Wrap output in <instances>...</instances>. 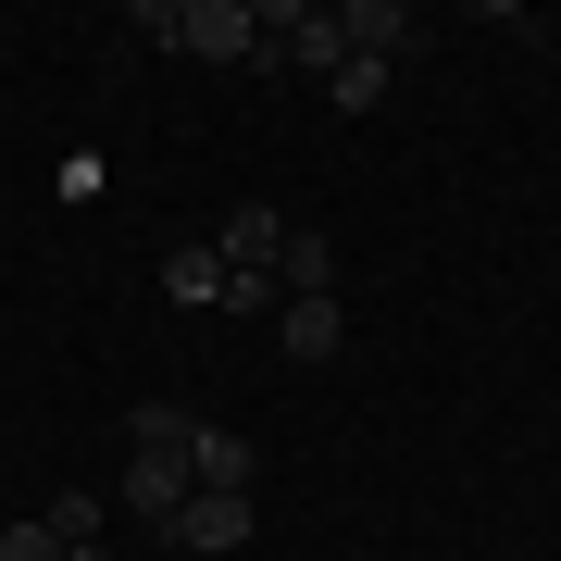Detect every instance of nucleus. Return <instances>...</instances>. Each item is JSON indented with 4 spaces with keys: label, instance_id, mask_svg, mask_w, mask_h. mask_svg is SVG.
Returning <instances> with one entry per match:
<instances>
[{
    "label": "nucleus",
    "instance_id": "obj_8",
    "mask_svg": "<svg viewBox=\"0 0 561 561\" xmlns=\"http://www.w3.org/2000/svg\"><path fill=\"white\" fill-rule=\"evenodd\" d=\"M275 287H287V300H337V238L287 225V250H275Z\"/></svg>",
    "mask_w": 561,
    "mask_h": 561
},
{
    "label": "nucleus",
    "instance_id": "obj_15",
    "mask_svg": "<svg viewBox=\"0 0 561 561\" xmlns=\"http://www.w3.org/2000/svg\"><path fill=\"white\" fill-rule=\"evenodd\" d=\"M62 561H113V549H62Z\"/></svg>",
    "mask_w": 561,
    "mask_h": 561
},
{
    "label": "nucleus",
    "instance_id": "obj_10",
    "mask_svg": "<svg viewBox=\"0 0 561 561\" xmlns=\"http://www.w3.org/2000/svg\"><path fill=\"white\" fill-rule=\"evenodd\" d=\"M187 474H201V486H238V500H250V486H262V449H250V437H225V424H201Z\"/></svg>",
    "mask_w": 561,
    "mask_h": 561
},
{
    "label": "nucleus",
    "instance_id": "obj_13",
    "mask_svg": "<svg viewBox=\"0 0 561 561\" xmlns=\"http://www.w3.org/2000/svg\"><path fill=\"white\" fill-rule=\"evenodd\" d=\"M324 101H337V113H375V101H387V62H362V50H350L337 76H324Z\"/></svg>",
    "mask_w": 561,
    "mask_h": 561
},
{
    "label": "nucleus",
    "instance_id": "obj_5",
    "mask_svg": "<svg viewBox=\"0 0 561 561\" xmlns=\"http://www.w3.org/2000/svg\"><path fill=\"white\" fill-rule=\"evenodd\" d=\"M187 486H201V474H187L175 449H125V512H138L150 537H175V512H187Z\"/></svg>",
    "mask_w": 561,
    "mask_h": 561
},
{
    "label": "nucleus",
    "instance_id": "obj_2",
    "mask_svg": "<svg viewBox=\"0 0 561 561\" xmlns=\"http://www.w3.org/2000/svg\"><path fill=\"white\" fill-rule=\"evenodd\" d=\"M250 62H287V76H337L350 38H337V0H262V50Z\"/></svg>",
    "mask_w": 561,
    "mask_h": 561
},
{
    "label": "nucleus",
    "instance_id": "obj_1",
    "mask_svg": "<svg viewBox=\"0 0 561 561\" xmlns=\"http://www.w3.org/2000/svg\"><path fill=\"white\" fill-rule=\"evenodd\" d=\"M138 38L187 50V62H250L262 50V0H138Z\"/></svg>",
    "mask_w": 561,
    "mask_h": 561
},
{
    "label": "nucleus",
    "instance_id": "obj_6",
    "mask_svg": "<svg viewBox=\"0 0 561 561\" xmlns=\"http://www.w3.org/2000/svg\"><path fill=\"white\" fill-rule=\"evenodd\" d=\"M213 250L238 262V275H275V250H287V213H275V201H238V213L213 225Z\"/></svg>",
    "mask_w": 561,
    "mask_h": 561
},
{
    "label": "nucleus",
    "instance_id": "obj_4",
    "mask_svg": "<svg viewBox=\"0 0 561 561\" xmlns=\"http://www.w3.org/2000/svg\"><path fill=\"white\" fill-rule=\"evenodd\" d=\"M250 537H262V512L238 500V486H187V512H175V549L225 561V549H250Z\"/></svg>",
    "mask_w": 561,
    "mask_h": 561
},
{
    "label": "nucleus",
    "instance_id": "obj_3",
    "mask_svg": "<svg viewBox=\"0 0 561 561\" xmlns=\"http://www.w3.org/2000/svg\"><path fill=\"white\" fill-rule=\"evenodd\" d=\"M337 38H350L362 62H387V76H400V62L424 50V13H412V0H337Z\"/></svg>",
    "mask_w": 561,
    "mask_h": 561
},
{
    "label": "nucleus",
    "instance_id": "obj_9",
    "mask_svg": "<svg viewBox=\"0 0 561 561\" xmlns=\"http://www.w3.org/2000/svg\"><path fill=\"white\" fill-rule=\"evenodd\" d=\"M162 300H187V312H225V250H213V238L162 250Z\"/></svg>",
    "mask_w": 561,
    "mask_h": 561
},
{
    "label": "nucleus",
    "instance_id": "obj_12",
    "mask_svg": "<svg viewBox=\"0 0 561 561\" xmlns=\"http://www.w3.org/2000/svg\"><path fill=\"white\" fill-rule=\"evenodd\" d=\"M38 524H50L62 549H101V500H88V486H50V512H38Z\"/></svg>",
    "mask_w": 561,
    "mask_h": 561
},
{
    "label": "nucleus",
    "instance_id": "obj_11",
    "mask_svg": "<svg viewBox=\"0 0 561 561\" xmlns=\"http://www.w3.org/2000/svg\"><path fill=\"white\" fill-rule=\"evenodd\" d=\"M125 449H201V412H187V400H138V412H125Z\"/></svg>",
    "mask_w": 561,
    "mask_h": 561
},
{
    "label": "nucleus",
    "instance_id": "obj_7",
    "mask_svg": "<svg viewBox=\"0 0 561 561\" xmlns=\"http://www.w3.org/2000/svg\"><path fill=\"white\" fill-rule=\"evenodd\" d=\"M275 337H287V362H337L350 350V300H275Z\"/></svg>",
    "mask_w": 561,
    "mask_h": 561
},
{
    "label": "nucleus",
    "instance_id": "obj_14",
    "mask_svg": "<svg viewBox=\"0 0 561 561\" xmlns=\"http://www.w3.org/2000/svg\"><path fill=\"white\" fill-rule=\"evenodd\" d=\"M0 561H62V537L50 524H0Z\"/></svg>",
    "mask_w": 561,
    "mask_h": 561
}]
</instances>
